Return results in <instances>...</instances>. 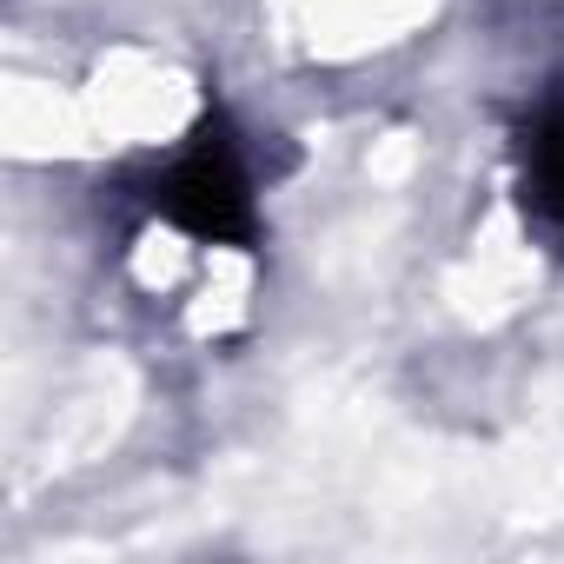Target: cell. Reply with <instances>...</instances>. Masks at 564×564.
<instances>
[{
	"mask_svg": "<svg viewBox=\"0 0 564 564\" xmlns=\"http://www.w3.org/2000/svg\"><path fill=\"white\" fill-rule=\"evenodd\" d=\"M153 213L166 226H180L186 239L206 246H252L259 232V199H252V173L239 160V140L226 133V120H206L153 180Z\"/></svg>",
	"mask_w": 564,
	"mask_h": 564,
	"instance_id": "1",
	"label": "cell"
},
{
	"mask_svg": "<svg viewBox=\"0 0 564 564\" xmlns=\"http://www.w3.org/2000/svg\"><path fill=\"white\" fill-rule=\"evenodd\" d=\"M518 193L524 213L564 246V87H551L518 133Z\"/></svg>",
	"mask_w": 564,
	"mask_h": 564,
	"instance_id": "2",
	"label": "cell"
}]
</instances>
